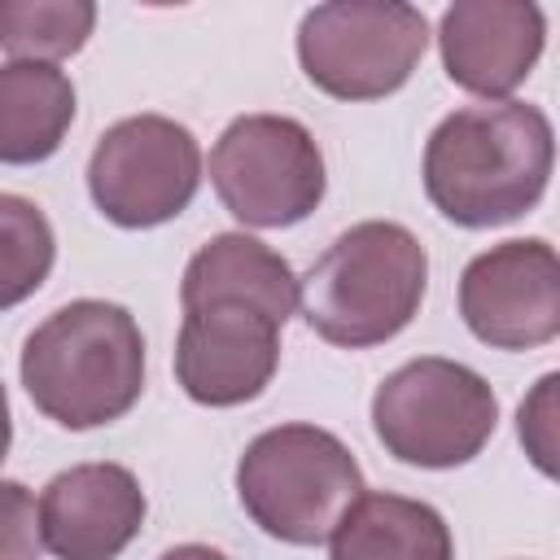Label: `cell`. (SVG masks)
Listing matches in <instances>:
<instances>
[{
	"label": "cell",
	"mask_w": 560,
	"mask_h": 560,
	"mask_svg": "<svg viewBox=\"0 0 560 560\" xmlns=\"http://www.w3.org/2000/svg\"><path fill=\"white\" fill-rule=\"evenodd\" d=\"M92 0H0V48L13 61H52L88 44Z\"/></svg>",
	"instance_id": "cell-16"
},
{
	"label": "cell",
	"mask_w": 560,
	"mask_h": 560,
	"mask_svg": "<svg viewBox=\"0 0 560 560\" xmlns=\"http://www.w3.org/2000/svg\"><path fill=\"white\" fill-rule=\"evenodd\" d=\"M88 188L109 223L158 228L184 214L201 188L197 136L166 114H131L96 140Z\"/></svg>",
	"instance_id": "cell-8"
},
{
	"label": "cell",
	"mask_w": 560,
	"mask_h": 560,
	"mask_svg": "<svg viewBox=\"0 0 560 560\" xmlns=\"http://www.w3.org/2000/svg\"><path fill=\"white\" fill-rule=\"evenodd\" d=\"M144 490L122 464H74L39 494V542L57 560H118L144 525Z\"/></svg>",
	"instance_id": "cell-11"
},
{
	"label": "cell",
	"mask_w": 560,
	"mask_h": 560,
	"mask_svg": "<svg viewBox=\"0 0 560 560\" xmlns=\"http://www.w3.org/2000/svg\"><path fill=\"white\" fill-rule=\"evenodd\" d=\"M158 560H228L219 547H206V542H184V547H171L166 556Z\"/></svg>",
	"instance_id": "cell-20"
},
{
	"label": "cell",
	"mask_w": 560,
	"mask_h": 560,
	"mask_svg": "<svg viewBox=\"0 0 560 560\" xmlns=\"http://www.w3.org/2000/svg\"><path fill=\"white\" fill-rule=\"evenodd\" d=\"M556 385H560V376L547 372L516 411V433H521L529 459L538 464V472H547V477L556 472Z\"/></svg>",
	"instance_id": "cell-19"
},
{
	"label": "cell",
	"mask_w": 560,
	"mask_h": 560,
	"mask_svg": "<svg viewBox=\"0 0 560 560\" xmlns=\"http://www.w3.org/2000/svg\"><path fill=\"white\" fill-rule=\"evenodd\" d=\"M214 298H236V302H254L262 306L271 319H289L298 306V276L293 267L262 241L245 236V232H223L210 236L184 267V284H179V302L197 306V302H214Z\"/></svg>",
	"instance_id": "cell-13"
},
{
	"label": "cell",
	"mask_w": 560,
	"mask_h": 560,
	"mask_svg": "<svg viewBox=\"0 0 560 560\" xmlns=\"http://www.w3.org/2000/svg\"><path fill=\"white\" fill-rule=\"evenodd\" d=\"M74 122V83L48 61L0 66V162L31 166L61 149Z\"/></svg>",
	"instance_id": "cell-15"
},
{
	"label": "cell",
	"mask_w": 560,
	"mask_h": 560,
	"mask_svg": "<svg viewBox=\"0 0 560 560\" xmlns=\"http://www.w3.org/2000/svg\"><path fill=\"white\" fill-rule=\"evenodd\" d=\"M499 398L481 372L455 359H411L372 394L376 442L416 468H459L494 438Z\"/></svg>",
	"instance_id": "cell-5"
},
{
	"label": "cell",
	"mask_w": 560,
	"mask_h": 560,
	"mask_svg": "<svg viewBox=\"0 0 560 560\" xmlns=\"http://www.w3.org/2000/svg\"><path fill=\"white\" fill-rule=\"evenodd\" d=\"M459 315L494 350H534L560 332V258L542 236L503 241L459 276Z\"/></svg>",
	"instance_id": "cell-9"
},
{
	"label": "cell",
	"mask_w": 560,
	"mask_h": 560,
	"mask_svg": "<svg viewBox=\"0 0 560 560\" xmlns=\"http://www.w3.org/2000/svg\"><path fill=\"white\" fill-rule=\"evenodd\" d=\"M429 289V254L402 223L368 219L341 232L298 280V302L332 346L363 350L398 337Z\"/></svg>",
	"instance_id": "cell-3"
},
{
	"label": "cell",
	"mask_w": 560,
	"mask_h": 560,
	"mask_svg": "<svg viewBox=\"0 0 560 560\" xmlns=\"http://www.w3.org/2000/svg\"><path fill=\"white\" fill-rule=\"evenodd\" d=\"M547 18L529 0H455L438 22V48L451 83L472 96L508 101L542 57Z\"/></svg>",
	"instance_id": "cell-12"
},
{
	"label": "cell",
	"mask_w": 560,
	"mask_h": 560,
	"mask_svg": "<svg viewBox=\"0 0 560 560\" xmlns=\"http://www.w3.org/2000/svg\"><path fill=\"white\" fill-rule=\"evenodd\" d=\"M551 122L529 101H481L446 114L424 144V192L459 228L529 214L551 179Z\"/></svg>",
	"instance_id": "cell-1"
},
{
	"label": "cell",
	"mask_w": 560,
	"mask_h": 560,
	"mask_svg": "<svg viewBox=\"0 0 560 560\" xmlns=\"http://www.w3.org/2000/svg\"><path fill=\"white\" fill-rule=\"evenodd\" d=\"M39 508L22 481L0 477V560H39Z\"/></svg>",
	"instance_id": "cell-18"
},
{
	"label": "cell",
	"mask_w": 560,
	"mask_h": 560,
	"mask_svg": "<svg viewBox=\"0 0 560 560\" xmlns=\"http://www.w3.org/2000/svg\"><path fill=\"white\" fill-rule=\"evenodd\" d=\"M236 494L262 534L293 547H315L363 494V472L337 433L315 424H280L245 446L236 464Z\"/></svg>",
	"instance_id": "cell-4"
},
{
	"label": "cell",
	"mask_w": 560,
	"mask_h": 560,
	"mask_svg": "<svg viewBox=\"0 0 560 560\" xmlns=\"http://www.w3.org/2000/svg\"><path fill=\"white\" fill-rule=\"evenodd\" d=\"M9 442H13V420H9V394H4V385H0V464H4V455H9Z\"/></svg>",
	"instance_id": "cell-21"
},
{
	"label": "cell",
	"mask_w": 560,
	"mask_h": 560,
	"mask_svg": "<svg viewBox=\"0 0 560 560\" xmlns=\"http://www.w3.org/2000/svg\"><path fill=\"white\" fill-rule=\"evenodd\" d=\"M52 258L57 236L48 214L18 192H0V311L26 302L48 280Z\"/></svg>",
	"instance_id": "cell-17"
},
{
	"label": "cell",
	"mask_w": 560,
	"mask_h": 560,
	"mask_svg": "<svg viewBox=\"0 0 560 560\" xmlns=\"http://www.w3.org/2000/svg\"><path fill=\"white\" fill-rule=\"evenodd\" d=\"M210 184L245 228H289L324 201V153L298 118L241 114L210 149Z\"/></svg>",
	"instance_id": "cell-7"
},
{
	"label": "cell",
	"mask_w": 560,
	"mask_h": 560,
	"mask_svg": "<svg viewBox=\"0 0 560 560\" xmlns=\"http://www.w3.org/2000/svg\"><path fill=\"white\" fill-rule=\"evenodd\" d=\"M328 538V560H455L442 512L407 494H359Z\"/></svg>",
	"instance_id": "cell-14"
},
{
	"label": "cell",
	"mask_w": 560,
	"mask_h": 560,
	"mask_svg": "<svg viewBox=\"0 0 560 560\" xmlns=\"http://www.w3.org/2000/svg\"><path fill=\"white\" fill-rule=\"evenodd\" d=\"M429 48V22L398 0L315 4L298 26L306 79L337 101H376L398 92Z\"/></svg>",
	"instance_id": "cell-6"
},
{
	"label": "cell",
	"mask_w": 560,
	"mask_h": 560,
	"mask_svg": "<svg viewBox=\"0 0 560 560\" xmlns=\"http://www.w3.org/2000/svg\"><path fill=\"white\" fill-rule=\"evenodd\" d=\"M22 385L61 429H101L144 389V337L127 306L79 298L57 306L22 346Z\"/></svg>",
	"instance_id": "cell-2"
},
{
	"label": "cell",
	"mask_w": 560,
	"mask_h": 560,
	"mask_svg": "<svg viewBox=\"0 0 560 560\" xmlns=\"http://www.w3.org/2000/svg\"><path fill=\"white\" fill-rule=\"evenodd\" d=\"M280 319L254 302L214 298L184 306L175 341V376L201 407H236L258 398L280 363Z\"/></svg>",
	"instance_id": "cell-10"
}]
</instances>
